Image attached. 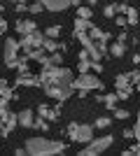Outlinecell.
<instances>
[{
  "label": "cell",
  "instance_id": "cell-30",
  "mask_svg": "<svg viewBox=\"0 0 140 156\" xmlns=\"http://www.w3.org/2000/svg\"><path fill=\"white\" fill-rule=\"evenodd\" d=\"M114 117H117V119H119V121H124V119H128V117H131V112H128V110H121V107H114Z\"/></svg>",
  "mask_w": 140,
  "mask_h": 156
},
{
  "label": "cell",
  "instance_id": "cell-4",
  "mask_svg": "<svg viewBox=\"0 0 140 156\" xmlns=\"http://www.w3.org/2000/svg\"><path fill=\"white\" fill-rule=\"evenodd\" d=\"M112 142H114V137L112 135H103V137H96V140H89V147H84V149L80 151V156H98L100 151H105V149H110L112 147Z\"/></svg>",
  "mask_w": 140,
  "mask_h": 156
},
{
  "label": "cell",
  "instance_id": "cell-27",
  "mask_svg": "<svg viewBox=\"0 0 140 156\" xmlns=\"http://www.w3.org/2000/svg\"><path fill=\"white\" fill-rule=\"evenodd\" d=\"M63 133H68V137L75 142V135H77V121H70V124L63 128Z\"/></svg>",
  "mask_w": 140,
  "mask_h": 156
},
{
  "label": "cell",
  "instance_id": "cell-28",
  "mask_svg": "<svg viewBox=\"0 0 140 156\" xmlns=\"http://www.w3.org/2000/svg\"><path fill=\"white\" fill-rule=\"evenodd\" d=\"M103 16H107V19L117 16V2H110V5H105V9H103Z\"/></svg>",
  "mask_w": 140,
  "mask_h": 156
},
{
  "label": "cell",
  "instance_id": "cell-39",
  "mask_svg": "<svg viewBox=\"0 0 140 156\" xmlns=\"http://www.w3.org/2000/svg\"><path fill=\"white\" fill-rule=\"evenodd\" d=\"M126 37H128V33L121 28V33H119V37H117V42H126Z\"/></svg>",
  "mask_w": 140,
  "mask_h": 156
},
{
  "label": "cell",
  "instance_id": "cell-18",
  "mask_svg": "<svg viewBox=\"0 0 140 156\" xmlns=\"http://www.w3.org/2000/svg\"><path fill=\"white\" fill-rule=\"evenodd\" d=\"M0 96L9 98V100H19V93L12 91V89H9V84H7L5 79H0Z\"/></svg>",
  "mask_w": 140,
  "mask_h": 156
},
{
  "label": "cell",
  "instance_id": "cell-29",
  "mask_svg": "<svg viewBox=\"0 0 140 156\" xmlns=\"http://www.w3.org/2000/svg\"><path fill=\"white\" fill-rule=\"evenodd\" d=\"M61 35V26H49L45 30V37H52V40H56Z\"/></svg>",
  "mask_w": 140,
  "mask_h": 156
},
{
  "label": "cell",
  "instance_id": "cell-31",
  "mask_svg": "<svg viewBox=\"0 0 140 156\" xmlns=\"http://www.w3.org/2000/svg\"><path fill=\"white\" fill-rule=\"evenodd\" d=\"M114 93H117V100H128L133 91H131V89H117Z\"/></svg>",
  "mask_w": 140,
  "mask_h": 156
},
{
  "label": "cell",
  "instance_id": "cell-25",
  "mask_svg": "<svg viewBox=\"0 0 140 156\" xmlns=\"http://www.w3.org/2000/svg\"><path fill=\"white\" fill-rule=\"evenodd\" d=\"M110 126H112V119H110V117H98L96 121H93V128H100V130L110 128Z\"/></svg>",
  "mask_w": 140,
  "mask_h": 156
},
{
  "label": "cell",
  "instance_id": "cell-1",
  "mask_svg": "<svg viewBox=\"0 0 140 156\" xmlns=\"http://www.w3.org/2000/svg\"><path fill=\"white\" fill-rule=\"evenodd\" d=\"M66 149L68 144L61 140H49V137H28L26 140V154L31 156H54L63 154Z\"/></svg>",
  "mask_w": 140,
  "mask_h": 156
},
{
  "label": "cell",
  "instance_id": "cell-52",
  "mask_svg": "<svg viewBox=\"0 0 140 156\" xmlns=\"http://www.w3.org/2000/svg\"><path fill=\"white\" fill-rule=\"evenodd\" d=\"M0 37H2V30H0Z\"/></svg>",
  "mask_w": 140,
  "mask_h": 156
},
{
  "label": "cell",
  "instance_id": "cell-3",
  "mask_svg": "<svg viewBox=\"0 0 140 156\" xmlns=\"http://www.w3.org/2000/svg\"><path fill=\"white\" fill-rule=\"evenodd\" d=\"M73 86H75V93H80V98H87L89 91L105 89V86H103V82H100L93 72H82L77 79H73Z\"/></svg>",
  "mask_w": 140,
  "mask_h": 156
},
{
  "label": "cell",
  "instance_id": "cell-21",
  "mask_svg": "<svg viewBox=\"0 0 140 156\" xmlns=\"http://www.w3.org/2000/svg\"><path fill=\"white\" fill-rule=\"evenodd\" d=\"M73 35H75V40H80V44L84 47V49H91L93 47V40L89 37L87 33H73Z\"/></svg>",
  "mask_w": 140,
  "mask_h": 156
},
{
  "label": "cell",
  "instance_id": "cell-26",
  "mask_svg": "<svg viewBox=\"0 0 140 156\" xmlns=\"http://www.w3.org/2000/svg\"><path fill=\"white\" fill-rule=\"evenodd\" d=\"M77 16H80V19H89V21H91V16H93V9H91V7H84V5H80V7H77Z\"/></svg>",
  "mask_w": 140,
  "mask_h": 156
},
{
  "label": "cell",
  "instance_id": "cell-49",
  "mask_svg": "<svg viewBox=\"0 0 140 156\" xmlns=\"http://www.w3.org/2000/svg\"><path fill=\"white\" fill-rule=\"evenodd\" d=\"M2 12H5V7H2V5H0V16H2Z\"/></svg>",
  "mask_w": 140,
  "mask_h": 156
},
{
  "label": "cell",
  "instance_id": "cell-8",
  "mask_svg": "<svg viewBox=\"0 0 140 156\" xmlns=\"http://www.w3.org/2000/svg\"><path fill=\"white\" fill-rule=\"evenodd\" d=\"M38 114H40L42 119H47L49 124H54V121H59V117H61V103L56 100V105H54V107H49L47 103L38 105Z\"/></svg>",
  "mask_w": 140,
  "mask_h": 156
},
{
  "label": "cell",
  "instance_id": "cell-37",
  "mask_svg": "<svg viewBox=\"0 0 140 156\" xmlns=\"http://www.w3.org/2000/svg\"><path fill=\"white\" fill-rule=\"evenodd\" d=\"M124 154H140V144H131V147H128V149H124Z\"/></svg>",
  "mask_w": 140,
  "mask_h": 156
},
{
  "label": "cell",
  "instance_id": "cell-14",
  "mask_svg": "<svg viewBox=\"0 0 140 156\" xmlns=\"http://www.w3.org/2000/svg\"><path fill=\"white\" fill-rule=\"evenodd\" d=\"M14 84L16 86H35V89H40V77H33L31 72H28V75H19Z\"/></svg>",
  "mask_w": 140,
  "mask_h": 156
},
{
  "label": "cell",
  "instance_id": "cell-22",
  "mask_svg": "<svg viewBox=\"0 0 140 156\" xmlns=\"http://www.w3.org/2000/svg\"><path fill=\"white\" fill-rule=\"evenodd\" d=\"M42 49H45L47 54L59 51V42H56V40H52V37H45V40H42Z\"/></svg>",
  "mask_w": 140,
  "mask_h": 156
},
{
  "label": "cell",
  "instance_id": "cell-10",
  "mask_svg": "<svg viewBox=\"0 0 140 156\" xmlns=\"http://www.w3.org/2000/svg\"><path fill=\"white\" fill-rule=\"evenodd\" d=\"M47 12H63L70 7V0H38Z\"/></svg>",
  "mask_w": 140,
  "mask_h": 156
},
{
  "label": "cell",
  "instance_id": "cell-17",
  "mask_svg": "<svg viewBox=\"0 0 140 156\" xmlns=\"http://www.w3.org/2000/svg\"><path fill=\"white\" fill-rule=\"evenodd\" d=\"M114 86H117V89H131V91H135V86L131 84V79H128L126 72H121V75L114 77Z\"/></svg>",
  "mask_w": 140,
  "mask_h": 156
},
{
  "label": "cell",
  "instance_id": "cell-33",
  "mask_svg": "<svg viewBox=\"0 0 140 156\" xmlns=\"http://www.w3.org/2000/svg\"><path fill=\"white\" fill-rule=\"evenodd\" d=\"M128 79H131V84H133V86H138V82H140V70H131V72H128Z\"/></svg>",
  "mask_w": 140,
  "mask_h": 156
},
{
  "label": "cell",
  "instance_id": "cell-42",
  "mask_svg": "<svg viewBox=\"0 0 140 156\" xmlns=\"http://www.w3.org/2000/svg\"><path fill=\"white\" fill-rule=\"evenodd\" d=\"M133 137H140V121L133 126Z\"/></svg>",
  "mask_w": 140,
  "mask_h": 156
},
{
  "label": "cell",
  "instance_id": "cell-11",
  "mask_svg": "<svg viewBox=\"0 0 140 156\" xmlns=\"http://www.w3.org/2000/svg\"><path fill=\"white\" fill-rule=\"evenodd\" d=\"M42 68H52V65H63V54L61 51H52V54H45L40 61Z\"/></svg>",
  "mask_w": 140,
  "mask_h": 156
},
{
  "label": "cell",
  "instance_id": "cell-47",
  "mask_svg": "<svg viewBox=\"0 0 140 156\" xmlns=\"http://www.w3.org/2000/svg\"><path fill=\"white\" fill-rule=\"evenodd\" d=\"M82 2H84V0H70V5H73V7H80Z\"/></svg>",
  "mask_w": 140,
  "mask_h": 156
},
{
  "label": "cell",
  "instance_id": "cell-40",
  "mask_svg": "<svg viewBox=\"0 0 140 156\" xmlns=\"http://www.w3.org/2000/svg\"><path fill=\"white\" fill-rule=\"evenodd\" d=\"M124 137H126V140H133V128H126V130H124Z\"/></svg>",
  "mask_w": 140,
  "mask_h": 156
},
{
  "label": "cell",
  "instance_id": "cell-2",
  "mask_svg": "<svg viewBox=\"0 0 140 156\" xmlns=\"http://www.w3.org/2000/svg\"><path fill=\"white\" fill-rule=\"evenodd\" d=\"M38 77H40V89H42V86H68V84H73L75 75L70 68L52 65V68H42Z\"/></svg>",
  "mask_w": 140,
  "mask_h": 156
},
{
  "label": "cell",
  "instance_id": "cell-9",
  "mask_svg": "<svg viewBox=\"0 0 140 156\" xmlns=\"http://www.w3.org/2000/svg\"><path fill=\"white\" fill-rule=\"evenodd\" d=\"M93 137V126L91 124H77V135H75V142L87 144Z\"/></svg>",
  "mask_w": 140,
  "mask_h": 156
},
{
  "label": "cell",
  "instance_id": "cell-38",
  "mask_svg": "<svg viewBox=\"0 0 140 156\" xmlns=\"http://www.w3.org/2000/svg\"><path fill=\"white\" fill-rule=\"evenodd\" d=\"M7 105H9V98L0 96V110H7Z\"/></svg>",
  "mask_w": 140,
  "mask_h": 156
},
{
  "label": "cell",
  "instance_id": "cell-48",
  "mask_svg": "<svg viewBox=\"0 0 140 156\" xmlns=\"http://www.w3.org/2000/svg\"><path fill=\"white\" fill-rule=\"evenodd\" d=\"M96 2H98V0H87V7H93Z\"/></svg>",
  "mask_w": 140,
  "mask_h": 156
},
{
  "label": "cell",
  "instance_id": "cell-6",
  "mask_svg": "<svg viewBox=\"0 0 140 156\" xmlns=\"http://www.w3.org/2000/svg\"><path fill=\"white\" fill-rule=\"evenodd\" d=\"M42 40H45V33H40V30L26 33V35H21V40H19V49H21L23 54H26L28 49H35V47H42Z\"/></svg>",
  "mask_w": 140,
  "mask_h": 156
},
{
  "label": "cell",
  "instance_id": "cell-41",
  "mask_svg": "<svg viewBox=\"0 0 140 156\" xmlns=\"http://www.w3.org/2000/svg\"><path fill=\"white\" fill-rule=\"evenodd\" d=\"M7 28H9V26H7V21L2 19V16H0V30H2V33H7Z\"/></svg>",
  "mask_w": 140,
  "mask_h": 156
},
{
  "label": "cell",
  "instance_id": "cell-16",
  "mask_svg": "<svg viewBox=\"0 0 140 156\" xmlns=\"http://www.w3.org/2000/svg\"><path fill=\"white\" fill-rule=\"evenodd\" d=\"M126 51H128L126 42H114L112 47H107V54L114 56V58H124V54H126Z\"/></svg>",
  "mask_w": 140,
  "mask_h": 156
},
{
  "label": "cell",
  "instance_id": "cell-51",
  "mask_svg": "<svg viewBox=\"0 0 140 156\" xmlns=\"http://www.w3.org/2000/svg\"><path fill=\"white\" fill-rule=\"evenodd\" d=\"M121 2H128V0H121Z\"/></svg>",
  "mask_w": 140,
  "mask_h": 156
},
{
  "label": "cell",
  "instance_id": "cell-32",
  "mask_svg": "<svg viewBox=\"0 0 140 156\" xmlns=\"http://www.w3.org/2000/svg\"><path fill=\"white\" fill-rule=\"evenodd\" d=\"M28 12H31V14H42V12H45V7H42L40 2H33V5H28Z\"/></svg>",
  "mask_w": 140,
  "mask_h": 156
},
{
  "label": "cell",
  "instance_id": "cell-5",
  "mask_svg": "<svg viewBox=\"0 0 140 156\" xmlns=\"http://www.w3.org/2000/svg\"><path fill=\"white\" fill-rule=\"evenodd\" d=\"M42 91L47 93V98H54V100L63 103V100L75 96V86L73 84H68V86H42Z\"/></svg>",
  "mask_w": 140,
  "mask_h": 156
},
{
  "label": "cell",
  "instance_id": "cell-35",
  "mask_svg": "<svg viewBox=\"0 0 140 156\" xmlns=\"http://www.w3.org/2000/svg\"><path fill=\"white\" fill-rule=\"evenodd\" d=\"M77 70H80V75L82 72H89V58H82L80 63H77Z\"/></svg>",
  "mask_w": 140,
  "mask_h": 156
},
{
  "label": "cell",
  "instance_id": "cell-44",
  "mask_svg": "<svg viewBox=\"0 0 140 156\" xmlns=\"http://www.w3.org/2000/svg\"><path fill=\"white\" fill-rule=\"evenodd\" d=\"M82 58H89V54H87V49H84V47H82V51H80V61Z\"/></svg>",
  "mask_w": 140,
  "mask_h": 156
},
{
  "label": "cell",
  "instance_id": "cell-19",
  "mask_svg": "<svg viewBox=\"0 0 140 156\" xmlns=\"http://www.w3.org/2000/svg\"><path fill=\"white\" fill-rule=\"evenodd\" d=\"M91 26H93V23L89 19H80V16L75 19V33H87Z\"/></svg>",
  "mask_w": 140,
  "mask_h": 156
},
{
  "label": "cell",
  "instance_id": "cell-12",
  "mask_svg": "<svg viewBox=\"0 0 140 156\" xmlns=\"http://www.w3.org/2000/svg\"><path fill=\"white\" fill-rule=\"evenodd\" d=\"M14 30H16V33H21V35H26V33L38 30V23H35L33 19H19L16 23H14Z\"/></svg>",
  "mask_w": 140,
  "mask_h": 156
},
{
  "label": "cell",
  "instance_id": "cell-23",
  "mask_svg": "<svg viewBox=\"0 0 140 156\" xmlns=\"http://www.w3.org/2000/svg\"><path fill=\"white\" fill-rule=\"evenodd\" d=\"M31 128H35V130H49V121L42 119L40 114H38V117L33 119V126H31Z\"/></svg>",
  "mask_w": 140,
  "mask_h": 156
},
{
  "label": "cell",
  "instance_id": "cell-50",
  "mask_svg": "<svg viewBox=\"0 0 140 156\" xmlns=\"http://www.w3.org/2000/svg\"><path fill=\"white\" fill-rule=\"evenodd\" d=\"M12 2H28V0H12Z\"/></svg>",
  "mask_w": 140,
  "mask_h": 156
},
{
  "label": "cell",
  "instance_id": "cell-53",
  "mask_svg": "<svg viewBox=\"0 0 140 156\" xmlns=\"http://www.w3.org/2000/svg\"><path fill=\"white\" fill-rule=\"evenodd\" d=\"M0 126H2V124H0Z\"/></svg>",
  "mask_w": 140,
  "mask_h": 156
},
{
  "label": "cell",
  "instance_id": "cell-45",
  "mask_svg": "<svg viewBox=\"0 0 140 156\" xmlns=\"http://www.w3.org/2000/svg\"><path fill=\"white\" fill-rule=\"evenodd\" d=\"M59 51H68V44H66V42H59Z\"/></svg>",
  "mask_w": 140,
  "mask_h": 156
},
{
  "label": "cell",
  "instance_id": "cell-7",
  "mask_svg": "<svg viewBox=\"0 0 140 156\" xmlns=\"http://www.w3.org/2000/svg\"><path fill=\"white\" fill-rule=\"evenodd\" d=\"M19 40L14 37H7L5 40V65L9 68V70H14L16 68V56H19Z\"/></svg>",
  "mask_w": 140,
  "mask_h": 156
},
{
  "label": "cell",
  "instance_id": "cell-46",
  "mask_svg": "<svg viewBox=\"0 0 140 156\" xmlns=\"http://www.w3.org/2000/svg\"><path fill=\"white\" fill-rule=\"evenodd\" d=\"M131 61H133V65H138L140 63V54H133V58H131Z\"/></svg>",
  "mask_w": 140,
  "mask_h": 156
},
{
  "label": "cell",
  "instance_id": "cell-36",
  "mask_svg": "<svg viewBox=\"0 0 140 156\" xmlns=\"http://www.w3.org/2000/svg\"><path fill=\"white\" fill-rule=\"evenodd\" d=\"M112 19H114V23H117L119 28H126V26H128V23H126V16H124V14H119V16H112Z\"/></svg>",
  "mask_w": 140,
  "mask_h": 156
},
{
  "label": "cell",
  "instance_id": "cell-24",
  "mask_svg": "<svg viewBox=\"0 0 140 156\" xmlns=\"http://www.w3.org/2000/svg\"><path fill=\"white\" fill-rule=\"evenodd\" d=\"M124 16H126V23H128V26H138V12H135L131 5H128V9H126Z\"/></svg>",
  "mask_w": 140,
  "mask_h": 156
},
{
  "label": "cell",
  "instance_id": "cell-15",
  "mask_svg": "<svg viewBox=\"0 0 140 156\" xmlns=\"http://www.w3.org/2000/svg\"><path fill=\"white\" fill-rule=\"evenodd\" d=\"M33 119H35V114L31 110H21L19 114H16V124L23 126V128H31V126H33Z\"/></svg>",
  "mask_w": 140,
  "mask_h": 156
},
{
  "label": "cell",
  "instance_id": "cell-20",
  "mask_svg": "<svg viewBox=\"0 0 140 156\" xmlns=\"http://www.w3.org/2000/svg\"><path fill=\"white\" fill-rule=\"evenodd\" d=\"M26 56H28V61H38V63H40V61H42V56H45V49H42V47L28 49V51H26Z\"/></svg>",
  "mask_w": 140,
  "mask_h": 156
},
{
  "label": "cell",
  "instance_id": "cell-43",
  "mask_svg": "<svg viewBox=\"0 0 140 156\" xmlns=\"http://www.w3.org/2000/svg\"><path fill=\"white\" fill-rule=\"evenodd\" d=\"M14 154H16V156H23V154H26V147H19V149H14Z\"/></svg>",
  "mask_w": 140,
  "mask_h": 156
},
{
  "label": "cell",
  "instance_id": "cell-13",
  "mask_svg": "<svg viewBox=\"0 0 140 156\" xmlns=\"http://www.w3.org/2000/svg\"><path fill=\"white\" fill-rule=\"evenodd\" d=\"M96 100L105 105V110H114V107H117V103H119V100H117V93H98V96H96Z\"/></svg>",
  "mask_w": 140,
  "mask_h": 156
},
{
  "label": "cell",
  "instance_id": "cell-34",
  "mask_svg": "<svg viewBox=\"0 0 140 156\" xmlns=\"http://www.w3.org/2000/svg\"><path fill=\"white\" fill-rule=\"evenodd\" d=\"M14 12H16V14L28 12V2H14Z\"/></svg>",
  "mask_w": 140,
  "mask_h": 156
}]
</instances>
